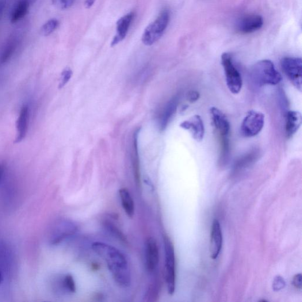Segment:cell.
Listing matches in <instances>:
<instances>
[{"label": "cell", "instance_id": "cell-7", "mask_svg": "<svg viewBox=\"0 0 302 302\" xmlns=\"http://www.w3.org/2000/svg\"><path fill=\"white\" fill-rule=\"evenodd\" d=\"M265 124V115L261 112L250 110L246 114L241 126V132L245 137H253L261 132Z\"/></svg>", "mask_w": 302, "mask_h": 302}, {"label": "cell", "instance_id": "cell-8", "mask_svg": "<svg viewBox=\"0 0 302 302\" xmlns=\"http://www.w3.org/2000/svg\"><path fill=\"white\" fill-rule=\"evenodd\" d=\"M263 19L258 14H247L239 19L236 22L237 32L241 34H250L262 28Z\"/></svg>", "mask_w": 302, "mask_h": 302}, {"label": "cell", "instance_id": "cell-19", "mask_svg": "<svg viewBox=\"0 0 302 302\" xmlns=\"http://www.w3.org/2000/svg\"><path fill=\"white\" fill-rule=\"evenodd\" d=\"M17 45L18 41L16 38L14 37L10 38L3 50L1 57H0V63L4 64L8 62L16 51Z\"/></svg>", "mask_w": 302, "mask_h": 302}, {"label": "cell", "instance_id": "cell-28", "mask_svg": "<svg viewBox=\"0 0 302 302\" xmlns=\"http://www.w3.org/2000/svg\"><path fill=\"white\" fill-rule=\"evenodd\" d=\"M292 285L294 288L299 290L301 289V274L300 273L297 274L293 277Z\"/></svg>", "mask_w": 302, "mask_h": 302}, {"label": "cell", "instance_id": "cell-25", "mask_svg": "<svg viewBox=\"0 0 302 302\" xmlns=\"http://www.w3.org/2000/svg\"><path fill=\"white\" fill-rule=\"evenodd\" d=\"M158 288V287L156 283L151 286L146 294V296H145L147 301H152L156 300V298L157 297Z\"/></svg>", "mask_w": 302, "mask_h": 302}, {"label": "cell", "instance_id": "cell-1", "mask_svg": "<svg viewBox=\"0 0 302 302\" xmlns=\"http://www.w3.org/2000/svg\"><path fill=\"white\" fill-rule=\"evenodd\" d=\"M94 251L104 260L114 281L122 287L131 285V277L127 259L117 248L102 242L92 244Z\"/></svg>", "mask_w": 302, "mask_h": 302}, {"label": "cell", "instance_id": "cell-23", "mask_svg": "<svg viewBox=\"0 0 302 302\" xmlns=\"http://www.w3.org/2000/svg\"><path fill=\"white\" fill-rule=\"evenodd\" d=\"M254 158V155L251 154L250 155H247V156H244V158L239 159V161L235 164L234 173L236 174L245 169L246 168L250 166V164L253 161Z\"/></svg>", "mask_w": 302, "mask_h": 302}, {"label": "cell", "instance_id": "cell-27", "mask_svg": "<svg viewBox=\"0 0 302 302\" xmlns=\"http://www.w3.org/2000/svg\"><path fill=\"white\" fill-rule=\"evenodd\" d=\"M285 286L286 282L284 278L280 276H277L274 278L273 283V289L274 291H279V290L284 289Z\"/></svg>", "mask_w": 302, "mask_h": 302}, {"label": "cell", "instance_id": "cell-6", "mask_svg": "<svg viewBox=\"0 0 302 302\" xmlns=\"http://www.w3.org/2000/svg\"><path fill=\"white\" fill-rule=\"evenodd\" d=\"M283 71L298 90L302 89V61L298 57H286L281 60Z\"/></svg>", "mask_w": 302, "mask_h": 302}, {"label": "cell", "instance_id": "cell-29", "mask_svg": "<svg viewBox=\"0 0 302 302\" xmlns=\"http://www.w3.org/2000/svg\"><path fill=\"white\" fill-rule=\"evenodd\" d=\"M107 226H108L110 231L113 233L114 235L118 236V238H119L121 240H126L123 234H122V233L119 230H118V228L115 227V226H114L113 225L109 224L107 225Z\"/></svg>", "mask_w": 302, "mask_h": 302}, {"label": "cell", "instance_id": "cell-33", "mask_svg": "<svg viewBox=\"0 0 302 302\" xmlns=\"http://www.w3.org/2000/svg\"><path fill=\"white\" fill-rule=\"evenodd\" d=\"M5 168L3 165H0V182H1L4 174H5Z\"/></svg>", "mask_w": 302, "mask_h": 302}, {"label": "cell", "instance_id": "cell-2", "mask_svg": "<svg viewBox=\"0 0 302 302\" xmlns=\"http://www.w3.org/2000/svg\"><path fill=\"white\" fill-rule=\"evenodd\" d=\"M251 76L256 85L260 86L276 85L282 79L280 73L269 60H263L256 63L252 67Z\"/></svg>", "mask_w": 302, "mask_h": 302}, {"label": "cell", "instance_id": "cell-15", "mask_svg": "<svg viewBox=\"0 0 302 302\" xmlns=\"http://www.w3.org/2000/svg\"><path fill=\"white\" fill-rule=\"evenodd\" d=\"M134 17V13H129L121 17L117 24V34L111 42V47H113L123 40L127 35L128 30Z\"/></svg>", "mask_w": 302, "mask_h": 302}, {"label": "cell", "instance_id": "cell-12", "mask_svg": "<svg viewBox=\"0 0 302 302\" xmlns=\"http://www.w3.org/2000/svg\"><path fill=\"white\" fill-rule=\"evenodd\" d=\"M180 127L190 131L193 138L198 142L203 140L205 129L204 122L200 116H193L189 120L182 122Z\"/></svg>", "mask_w": 302, "mask_h": 302}, {"label": "cell", "instance_id": "cell-4", "mask_svg": "<svg viewBox=\"0 0 302 302\" xmlns=\"http://www.w3.org/2000/svg\"><path fill=\"white\" fill-rule=\"evenodd\" d=\"M221 64L224 68L225 80L229 90L233 94H239L242 87V78L233 63L230 53H223L221 56Z\"/></svg>", "mask_w": 302, "mask_h": 302}, {"label": "cell", "instance_id": "cell-22", "mask_svg": "<svg viewBox=\"0 0 302 302\" xmlns=\"http://www.w3.org/2000/svg\"><path fill=\"white\" fill-rule=\"evenodd\" d=\"M62 289L67 292L75 293L76 292V285L74 277L71 274L64 276L60 281Z\"/></svg>", "mask_w": 302, "mask_h": 302}, {"label": "cell", "instance_id": "cell-10", "mask_svg": "<svg viewBox=\"0 0 302 302\" xmlns=\"http://www.w3.org/2000/svg\"><path fill=\"white\" fill-rule=\"evenodd\" d=\"M145 264L149 273H154L159 264V250L156 240L148 238L145 243Z\"/></svg>", "mask_w": 302, "mask_h": 302}, {"label": "cell", "instance_id": "cell-20", "mask_svg": "<svg viewBox=\"0 0 302 302\" xmlns=\"http://www.w3.org/2000/svg\"><path fill=\"white\" fill-rule=\"evenodd\" d=\"M178 100L177 98H174L171 100L169 104L167 105L164 112H163L161 119V127L164 129L167 127V125L177 110Z\"/></svg>", "mask_w": 302, "mask_h": 302}, {"label": "cell", "instance_id": "cell-9", "mask_svg": "<svg viewBox=\"0 0 302 302\" xmlns=\"http://www.w3.org/2000/svg\"><path fill=\"white\" fill-rule=\"evenodd\" d=\"M78 230V226L71 221H63L57 224L52 231L51 242L53 245L62 242L65 239L74 235Z\"/></svg>", "mask_w": 302, "mask_h": 302}, {"label": "cell", "instance_id": "cell-34", "mask_svg": "<svg viewBox=\"0 0 302 302\" xmlns=\"http://www.w3.org/2000/svg\"><path fill=\"white\" fill-rule=\"evenodd\" d=\"M3 281V273H2L1 269H0V284H2Z\"/></svg>", "mask_w": 302, "mask_h": 302}, {"label": "cell", "instance_id": "cell-13", "mask_svg": "<svg viewBox=\"0 0 302 302\" xmlns=\"http://www.w3.org/2000/svg\"><path fill=\"white\" fill-rule=\"evenodd\" d=\"M213 123L220 137H228L230 131V124L225 114L216 107L210 109Z\"/></svg>", "mask_w": 302, "mask_h": 302}, {"label": "cell", "instance_id": "cell-18", "mask_svg": "<svg viewBox=\"0 0 302 302\" xmlns=\"http://www.w3.org/2000/svg\"><path fill=\"white\" fill-rule=\"evenodd\" d=\"M120 196L122 207L127 216L133 217L135 213V205L132 197L127 189H122L120 191Z\"/></svg>", "mask_w": 302, "mask_h": 302}, {"label": "cell", "instance_id": "cell-5", "mask_svg": "<svg viewBox=\"0 0 302 302\" xmlns=\"http://www.w3.org/2000/svg\"><path fill=\"white\" fill-rule=\"evenodd\" d=\"M166 258V280L168 292L171 295L175 290L176 270L174 248L171 241L167 236L164 238Z\"/></svg>", "mask_w": 302, "mask_h": 302}, {"label": "cell", "instance_id": "cell-16", "mask_svg": "<svg viewBox=\"0 0 302 302\" xmlns=\"http://www.w3.org/2000/svg\"><path fill=\"white\" fill-rule=\"evenodd\" d=\"M301 114L299 112L289 110L286 114V134L292 137L300 128L301 124Z\"/></svg>", "mask_w": 302, "mask_h": 302}, {"label": "cell", "instance_id": "cell-14", "mask_svg": "<svg viewBox=\"0 0 302 302\" xmlns=\"http://www.w3.org/2000/svg\"><path fill=\"white\" fill-rule=\"evenodd\" d=\"M29 117L30 111L28 106H22L17 121V137L15 143H21L28 134Z\"/></svg>", "mask_w": 302, "mask_h": 302}, {"label": "cell", "instance_id": "cell-21", "mask_svg": "<svg viewBox=\"0 0 302 302\" xmlns=\"http://www.w3.org/2000/svg\"><path fill=\"white\" fill-rule=\"evenodd\" d=\"M59 25V21L56 19H51L42 26L40 33L44 36H48L55 31Z\"/></svg>", "mask_w": 302, "mask_h": 302}, {"label": "cell", "instance_id": "cell-24", "mask_svg": "<svg viewBox=\"0 0 302 302\" xmlns=\"http://www.w3.org/2000/svg\"><path fill=\"white\" fill-rule=\"evenodd\" d=\"M53 5L57 8L64 10L70 8L74 3V0H52Z\"/></svg>", "mask_w": 302, "mask_h": 302}, {"label": "cell", "instance_id": "cell-32", "mask_svg": "<svg viewBox=\"0 0 302 302\" xmlns=\"http://www.w3.org/2000/svg\"><path fill=\"white\" fill-rule=\"evenodd\" d=\"M5 6L6 4L5 2L1 0V1H0V20H1L2 17L3 16L4 10H5Z\"/></svg>", "mask_w": 302, "mask_h": 302}, {"label": "cell", "instance_id": "cell-17", "mask_svg": "<svg viewBox=\"0 0 302 302\" xmlns=\"http://www.w3.org/2000/svg\"><path fill=\"white\" fill-rule=\"evenodd\" d=\"M30 0H18L11 15V22H17L24 18L29 12Z\"/></svg>", "mask_w": 302, "mask_h": 302}, {"label": "cell", "instance_id": "cell-11", "mask_svg": "<svg viewBox=\"0 0 302 302\" xmlns=\"http://www.w3.org/2000/svg\"><path fill=\"white\" fill-rule=\"evenodd\" d=\"M223 245V234L219 220L213 221L210 235V256L215 260L219 255Z\"/></svg>", "mask_w": 302, "mask_h": 302}, {"label": "cell", "instance_id": "cell-26", "mask_svg": "<svg viewBox=\"0 0 302 302\" xmlns=\"http://www.w3.org/2000/svg\"><path fill=\"white\" fill-rule=\"evenodd\" d=\"M72 75V71L69 68L64 70L61 76V80L59 84V87L60 89L66 85L67 82L69 81Z\"/></svg>", "mask_w": 302, "mask_h": 302}, {"label": "cell", "instance_id": "cell-31", "mask_svg": "<svg viewBox=\"0 0 302 302\" xmlns=\"http://www.w3.org/2000/svg\"><path fill=\"white\" fill-rule=\"evenodd\" d=\"M96 0H85V6L86 9H90L93 6Z\"/></svg>", "mask_w": 302, "mask_h": 302}, {"label": "cell", "instance_id": "cell-30", "mask_svg": "<svg viewBox=\"0 0 302 302\" xmlns=\"http://www.w3.org/2000/svg\"><path fill=\"white\" fill-rule=\"evenodd\" d=\"M200 97V94L197 91H191L188 95L189 101L191 102H194L198 100Z\"/></svg>", "mask_w": 302, "mask_h": 302}, {"label": "cell", "instance_id": "cell-3", "mask_svg": "<svg viewBox=\"0 0 302 302\" xmlns=\"http://www.w3.org/2000/svg\"><path fill=\"white\" fill-rule=\"evenodd\" d=\"M170 20L169 10H163L156 20L145 29L142 37L143 43L150 47L157 41L165 32Z\"/></svg>", "mask_w": 302, "mask_h": 302}]
</instances>
